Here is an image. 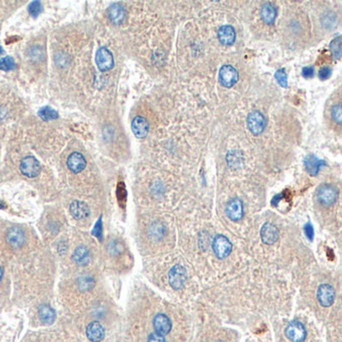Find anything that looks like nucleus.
Wrapping results in <instances>:
<instances>
[{"label": "nucleus", "instance_id": "6ab92c4d", "mask_svg": "<svg viewBox=\"0 0 342 342\" xmlns=\"http://www.w3.org/2000/svg\"><path fill=\"white\" fill-rule=\"evenodd\" d=\"M70 213L76 219H84L89 216L90 210L86 203L76 200L70 204Z\"/></svg>", "mask_w": 342, "mask_h": 342}, {"label": "nucleus", "instance_id": "0eeeda50", "mask_svg": "<svg viewBox=\"0 0 342 342\" xmlns=\"http://www.w3.org/2000/svg\"><path fill=\"white\" fill-rule=\"evenodd\" d=\"M285 335L291 342H303L306 337V330L299 321H292L287 325Z\"/></svg>", "mask_w": 342, "mask_h": 342}, {"label": "nucleus", "instance_id": "39448f33", "mask_svg": "<svg viewBox=\"0 0 342 342\" xmlns=\"http://www.w3.org/2000/svg\"><path fill=\"white\" fill-rule=\"evenodd\" d=\"M41 167L39 161L33 156H26L22 159L20 163V171L23 175L33 178L40 173Z\"/></svg>", "mask_w": 342, "mask_h": 342}, {"label": "nucleus", "instance_id": "f704fd0d", "mask_svg": "<svg viewBox=\"0 0 342 342\" xmlns=\"http://www.w3.org/2000/svg\"><path fill=\"white\" fill-rule=\"evenodd\" d=\"M304 232L306 234V236L309 238V239H312L313 237V228H312V225L310 223H307L305 226H304Z\"/></svg>", "mask_w": 342, "mask_h": 342}, {"label": "nucleus", "instance_id": "20e7f679", "mask_svg": "<svg viewBox=\"0 0 342 342\" xmlns=\"http://www.w3.org/2000/svg\"><path fill=\"white\" fill-rule=\"evenodd\" d=\"M96 65L101 71H108L114 66V59L112 53L106 47H100L95 57Z\"/></svg>", "mask_w": 342, "mask_h": 342}, {"label": "nucleus", "instance_id": "a878e982", "mask_svg": "<svg viewBox=\"0 0 342 342\" xmlns=\"http://www.w3.org/2000/svg\"><path fill=\"white\" fill-rule=\"evenodd\" d=\"M38 115L44 121H49V120H53V119L58 118V113L53 108H51L49 106H45V107L41 108L38 111Z\"/></svg>", "mask_w": 342, "mask_h": 342}, {"label": "nucleus", "instance_id": "c85d7f7f", "mask_svg": "<svg viewBox=\"0 0 342 342\" xmlns=\"http://www.w3.org/2000/svg\"><path fill=\"white\" fill-rule=\"evenodd\" d=\"M15 68V62L12 57L6 56L0 59V69L3 71H9Z\"/></svg>", "mask_w": 342, "mask_h": 342}, {"label": "nucleus", "instance_id": "2eb2a0df", "mask_svg": "<svg viewBox=\"0 0 342 342\" xmlns=\"http://www.w3.org/2000/svg\"><path fill=\"white\" fill-rule=\"evenodd\" d=\"M67 166L72 172L79 173L85 168L86 160L81 153L73 152L67 158Z\"/></svg>", "mask_w": 342, "mask_h": 342}, {"label": "nucleus", "instance_id": "dca6fc26", "mask_svg": "<svg viewBox=\"0 0 342 342\" xmlns=\"http://www.w3.org/2000/svg\"><path fill=\"white\" fill-rule=\"evenodd\" d=\"M86 335L91 342L102 341L105 336V330L99 322L94 321L87 326Z\"/></svg>", "mask_w": 342, "mask_h": 342}, {"label": "nucleus", "instance_id": "4be33fe9", "mask_svg": "<svg viewBox=\"0 0 342 342\" xmlns=\"http://www.w3.org/2000/svg\"><path fill=\"white\" fill-rule=\"evenodd\" d=\"M73 260L79 265H86L90 261L89 250L85 246H79L73 253Z\"/></svg>", "mask_w": 342, "mask_h": 342}, {"label": "nucleus", "instance_id": "423d86ee", "mask_svg": "<svg viewBox=\"0 0 342 342\" xmlns=\"http://www.w3.org/2000/svg\"><path fill=\"white\" fill-rule=\"evenodd\" d=\"M187 279V273L184 267L181 265H175L169 271V283L175 290L181 289Z\"/></svg>", "mask_w": 342, "mask_h": 342}, {"label": "nucleus", "instance_id": "9b49d317", "mask_svg": "<svg viewBox=\"0 0 342 342\" xmlns=\"http://www.w3.org/2000/svg\"><path fill=\"white\" fill-rule=\"evenodd\" d=\"M261 239L265 244L271 245L275 243L279 237V231L277 227L272 223H265L260 230Z\"/></svg>", "mask_w": 342, "mask_h": 342}, {"label": "nucleus", "instance_id": "c9c22d12", "mask_svg": "<svg viewBox=\"0 0 342 342\" xmlns=\"http://www.w3.org/2000/svg\"><path fill=\"white\" fill-rule=\"evenodd\" d=\"M2 276H3V270H2V268L0 267V280H1V278H2Z\"/></svg>", "mask_w": 342, "mask_h": 342}, {"label": "nucleus", "instance_id": "f3484780", "mask_svg": "<svg viewBox=\"0 0 342 342\" xmlns=\"http://www.w3.org/2000/svg\"><path fill=\"white\" fill-rule=\"evenodd\" d=\"M127 12L125 8L120 4H112L108 8V17L114 24H121L125 21Z\"/></svg>", "mask_w": 342, "mask_h": 342}, {"label": "nucleus", "instance_id": "473e14b6", "mask_svg": "<svg viewBox=\"0 0 342 342\" xmlns=\"http://www.w3.org/2000/svg\"><path fill=\"white\" fill-rule=\"evenodd\" d=\"M147 342H166L165 339H164V336L158 334V333H151L149 336H148V340Z\"/></svg>", "mask_w": 342, "mask_h": 342}, {"label": "nucleus", "instance_id": "2f4dec72", "mask_svg": "<svg viewBox=\"0 0 342 342\" xmlns=\"http://www.w3.org/2000/svg\"><path fill=\"white\" fill-rule=\"evenodd\" d=\"M331 75V68L328 67V66H324L322 67L319 72H318V76L321 80H325L327 78H329Z\"/></svg>", "mask_w": 342, "mask_h": 342}, {"label": "nucleus", "instance_id": "393cba45", "mask_svg": "<svg viewBox=\"0 0 342 342\" xmlns=\"http://www.w3.org/2000/svg\"><path fill=\"white\" fill-rule=\"evenodd\" d=\"M329 48H330L332 56L335 59L342 58V35L341 36H337L336 38H334L330 42Z\"/></svg>", "mask_w": 342, "mask_h": 342}, {"label": "nucleus", "instance_id": "7ed1b4c3", "mask_svg": "<svg viewBox=\"0 0 342 342\" xmlns=\"http://www.w3.org/2000/svg\"><path fill=\"white\" fill-rule=\"evenodd\" d=\"M212 248L214 254L219 259H223L230 254L232 250V244L224 235H216L212 242Z\"/></svg>", "mask_w": 342, "mask_h": 342}, {"label": "nucleus", "instance_id": "bb28decb", "mask_svg": "<svg viewBox=\"0 0 342 342\" xmlns=\"http://www.w3.org/2000/svg\"><path fill=\"white\" fill-rule=\"evenodd\" d=\"M94 286V280L90 276H81L78 280V287L82 291H88Z\"/></svg>", "mask_w": 342, "mask_h": 342}, {"label": "nucleus", "instance_id": "7c9ffc66", "mask_svg": "<svg viewBox=\"0 0 342 342\" xmlns=\"http://www.w3.org/2000/svg\"><path fill=\"white\" fill-rule=\"evenodd\" d=\"M41 3L39 1H33L29 4L28 6V11L30 13V15H32L33 17H36L40 12H41Z\"/></svg>", "mask_w": 342, "mask_h": 342}, {"label": "nucleus", "instance_id": "5701e85b", "mask_svg": "<svg viewBox=\"0 0 342 342\" xmlns=\"http://www.w3.org/2000/svg\"><path fill=\"white\" fill-rule=\"evenodd\" d=\"M39 316L43 323L51 324L55 320V311L48 305H41L39 308Z\"/></svg>", "mask_w": 342, "mask_h": 342}, {"label": "nucleus", "instance_id": "9d476101", "mask_svg": "<svg viewBox=\"0 0 342 342\" xmlns=\"http://www.w3.org/2000/svg\"><path fill=\"white\" fill-rule=\"evenodd\" d=\"M226 214L232 221H239L244 214L242 201L239 198L231 199L227 203Z\"/></svg>", "mask_w": 342, "mask_h": 342}, {"label": "nucleus", "instance_id": "cd10ccee", "mask_svg": "<svg viewBox=\"0 0 342 342\" xmlns=\"http://www.w3.org/2000/svg\"><path fill=\"white\" fill-rule=\"evenodd\" d=\"M332 120L338 124L342 125V104H336L332 107L331 112H330Z\"/></svg>", "mask_w": 342, "mask_h": 342}, {"label": "nucleus", "instance_id": "f03ea898", "mask_svg": "<svg viewBox=\"0 0 342 342\" xmlns=\"http://www.w3.org/2000/svg\"><path fill=\"white\" fill-rule=\"evenodd\" d=\"M266 126V119L264 115L259 111H252L247 116V127L249 131L254 134L258 135L262 133Z\"/></svg>", "mask_w": 342, "mask_h": 342}, {"label": "nucleus", "instance_id": "c756f323", "mask_svg": "<svg viewBox=\"0 0 342 342\" xmlns=\"http://www.w3.org/2000/svg\"><path fill=\"white\" fill-rule=\"evenodd\" d=\"M275 79L278 82V84L284 88L288 86V81H287V74L284 71V69H279L275 73Z\"/></svg>", "mask_w": 342, "mask_h": 342}, {"label": "nucleus", "instance_id": "aec40b11", "mask_svg": "<svg viewBox=\"0 0 342 342\" xmlns=\"http://www.w3.org/2000/svg\"><path fill=\"white\" fill-rule=\"evenodd\" d=\"M324 164L322 160H319L314 155H308L304 159V166L307 172L311 175H316L320 169V167Z\"/></svg>", "mask_w": 342, "mask_h": 342}, {"label": "nucleus", "instance_id": "f8f14e48", "mask_svg": "<svg viewBox=\"0 0 342 342\" xmlns=\"http://www.w3.org/2000/svg\"><path fill=\"white\" fill-rule=\"evenodd\" d=\"M131 129L133 134L137 137V138H145L148 134V130H149V124L148 121L142 117V116H137L135 118H133L132 122H131Z\"/></svg>", "mask_w": 342, "mask_h": 342}, {"label": "nucleus", "instance_id": "1a4fd4ad", "mask_svg": "<svg viewBox=\"0 0 342 342\" xmlns=\"http://www.w3.org/2000/svg\"><path fill=\"white\" fill-rule=\"evenodd\" d=\"M335 290L329 284H321L317 290V299L321 306L329 307L334 303Z\"/></svg>", "mask_w": 342, "mask_h": 342}, {"label": "nucleus", "instance_id": "72a5a7b5", "mask_svg": "<svg viewBox=\"0 0 342 342\" xmlns=\"http://www.w3.org/2000/svg\"><path fill=\"white\" fill-rule=\"evenodd\" d=\"M313 75H314V69H313V67L307 66V67H304V68L302 69V76H303L304 78H311Z\"/></svg>", "mask_w": 342, "mask_h": 342}, {"label": "nucleus", "instance_id": "6e6552de", "mask_svg": "<svg viewBox=\"0 0 342 342\" xmlns=\"http://www.w3.org/2000/svg\"><path fill=\"white\" fill-rule=\"evenodd\" d=\"M219 81L224 87H232L238 81V72L231 65H224L219 70Z\"/></svg>", "mask_w": 342, "mask_h": 342}, {"label": "nucleus", "instance_id": "e433bc0d", "mask_svg": "<svg viewBox=\"0 0 342 342\" xmlns=\"http://www.w3.org/2000/svg\"><path fill=\"white\" fill-rule=\"evenodd\" d=\"M2 52H3V49H2V47H1V46H0V55H1V54H2Z\"/></svg>", "mask_w": 342, "mask_h": 342}, {"label": "nucleus", "instance_id": "a211bd4d", "mask_svg": "<svg viewBox=\"0 0 342 342\" xmlns=\"http://www.w3.org/2000/svg\"><path fill=\"white\" fill-rule=\"evenodd\" d=\"M236 38L235 30L230 25H224L218 30V39L224 45H231L234 43Z\"/></svg>", "mask_w": 342, "mask_h": 342}, {"label": "nucleus", "instance_id": "412c9836", "mask_svg": "<svg viewBox=\"0 0 342 342\" xmlns=\"http://www.w3.org/2000/svg\"><path fill=\"white\" fill-rule=\"evenodd\" d=\"M276 16L277 11L272 4L267 3L263 5V7L261 8V18L266 24H273L276 19Z\"/></svg>", "mask_w": 342, "mask_h": 342}, {"label": "nucleus", "instance_id": "b1692460", "mask_svg": "<svg viewBox=\"0 0 342 342\" xmlns=\"http://www.w3.org/2000/svg\"><path fill=\"white\" fill-rule=\"evenodd\" d=\"M321 23L326 29H333L337 24V17L334 12L328 11L321 16Z\"/></svg>", "mask_w": 342, "mask_h": 342}, {"label": "nucleus", "instance_id": "f257e3e1", "mask_svg": "<svg viewBox=\"0 0 342 342\" xmlns=\"http://www.w3.org/2000/svg\"><path fill=\"white\" fill-rule=\"evenodd\" d=\"M338 197V190L331 184L321 185L316 192L318 202L323 206H330L335 203Z\"/></svg>", "mask_w": 342, "mask_h": 342}, {"label": "nucleus", "instance_id": "4c0bfd02", "mask_svg": "<svg viewBox=\"0 0 342 342\" xmlns=\"http://www.w3.org/2000/svg\"><path fill=\"white\" fill-rule=\"evenodd\" d=\"M219 342H221V341H219Z\"/></svg>", "mask_w": 342, "mask_h": 342}, {"label": "nucleus", "instance_id": "4468645a", "mask_svg": "<svg viewBox=\"0 0 342 342\" xmlns=\"http://www.w3.org/2000/svg\"><path fill=\"white\" fill-rule=\"evenodd\" d=\"M6 239L9 245H11L14 248H19L25 242V235H24V232L20 228L11 227L7 231Z\"/></svg>", "mask_w": 342, "mask_h": 342}, {"label": "nucleus", "instance_id": "ddd939ff", "mask_svg": "<svg viewBox=\"0 0 342 342\" xmlns=\"http://www.w3.org/2000/svg\"><path fill=\"white\" fill-rule=\"evenodd\" d=\"M153 326H154L156 333L164 336L170 332L172 324H171L170 319L165 314L159 313L154 317Z\"/></svg>", "mask_w": 342, "mask_h": 342}]
</instances>
